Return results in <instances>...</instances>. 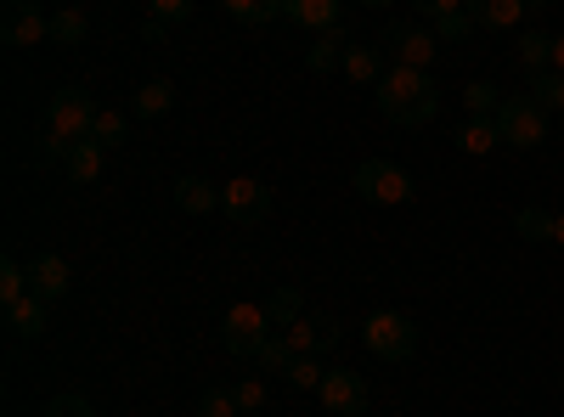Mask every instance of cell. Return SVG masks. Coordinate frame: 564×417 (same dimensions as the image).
<instances>
[{
	"label": "cell",
	"mask_w": 564,
	"mask_h": 417,
	"mask_svg": "<svg viewBox=\"0 0 564 417\" xmlns=\"http://www.w3.org/2000/svg\"><path fill=\"white\" fill-rule=\"evenodd\" d=\"M90 124H97V102L85 97V90H57L52 108H45V135H40V158L52 164H68V153L90 135Z\"/></svg>",
	"instance_id": "2"
},
{
	"label": "cell",
	"mask_w": 564,
	"mask_h": 417,
	"mask_svg": "<svg viewBox=\"0 0 564 417\" xmlns=\"http://www.w3.org/2000/svg\"><path fill=\"white\" fill-rule=\"evenodd\" d=\"M294 361H300V355L289 350V339H282V333H271V339L260 344V373H289Z\"/></svg>",
	"instance_id": "29"
},
{
	"label": "cell",
	"mask_w": 564,
	"mask_h": 417,
	"mask_svg": "<svg viewBox=\"0 0 564 417\" xmlns=\"http://www.w3.org/2000/svg\"><path fill=\"white\" fill-rule=\"evenodd\" d=\"M63 169H68V180H79V187H90V180H97V175L108 169V147L97 142V135H85V142H79V147L68 153V164H63Z\"/></svg>",
	"instance_id": "17"
},
{
	"label": "cell",
	"mask_w": 564,
	"mask_h": 417,
	"mask_svg": "<svg viewBox=\"0 0 564 417\" xmlns=\"http://www.w3.org/2000/svg\"><path fill=\"white\" fill-rule=\"evenodd\" d=\"M276 328H271V310H265V299L254 305V299H238L226 316H220V344L231 350V355H260V344L271 339Z\"/></svg>",
	"instance_id": "6"
},
{
	"label": "cell",
	"mask_w": 564,
	"mask_h": 417,
	"mask_svg": "<svg viewBox=\"0 0 564 417\" xmlns=\"http://www.w3.org/2000/svg\"><path fill=\"white\" fill-rule=\"evenodd\" d=\"M175 209H186V215H215V209H220V187H215V180H204V175H181V180H175Z\"/></svg>",
	"instance_id": "16"
},
{
	"label": "cell",
	"mask_w": 564,
	"mask_h": 417,
	"mask_svg": "<svg viewBox=\"0 0 564 417\" xmlns=\"http://www.w3.org/2000/svg\"><path fill=\"white\" fill-rule=\"evenodd\" d=\"M231 395H238V406H243V411H260V406H265V384H260V378L238 384V389H231Z\"/></svg>",
	"instance_id": "38"
},
{
	"label": "cell",
	"mask_w": 564,
	"mask_h": 417,
	"mask_svg": "<svg viewBox=\"0 0 564 417\" xmlns=\"http://www.w3.org/2000/svg\"><path fill=\"white\" fill-rule=\"evenodd\" d=\"M7 328H12V339H23V344H34L45 328H52V299H40V294H29V299H18L12 310H7Z\"/></svg>",
	"instance_id": "14"
},
{
	"label": "cell",
	"mask_w": 564,
	"mask_h": 417,
	"mask_svg": "<svg viewBox=\"0 0 564 417\" xmlns=\"http://www.w3.org/2000/svg\"><path fill=\"white\" fill-rule=\"evenodd\" d=\"M513 57H520L525 74H547V68H553V34L520 29V40H513Z\"/></svg>",
	"instance_id": "19"
},
{
	"label": "cell",
	"mask_w": 564,
	"mask_h": 417,
	"mask_svg": "<svg viewBox=\"0 0 564 417\" xmlns=\"http://www.w3.org/2000/svg\"><path fill=\"white\" fill-rule=\"evenodd\" d=\"M316 400H322L327 417H361V411H367V378L350 373V366H334V373L322 378Z\"/></svg>",
	"instance_id": "9"
},
{
	"label": "cell",
	"mask_w": 564,
	"mask_h": 417,
	"mask_svg": "<svg viewBox=\"0 0 564 417\" xmlns=\"http://www.w3.org/2000/svg\"><path fill=\"white\" fill-rule=\"evenodd\" d=\"M475 29H480V18H475V0H468V12H452V18H441V23H435V34H441L446 45L468 40V34H475Z\"/></svg>",
	"instance_id": "33"
},
{
	"label": "cell",
	"mask_w": 564,
	"mask_h": 417,
	"mask_svg": "<svg viewBox=\"0 0 564 417\" xmlns=\"http://www.w3.org/2000/svg\"><path fill=\"white\" fill-rule=\"evenodd\" d=\"M29 283H34V294L40 299H68V288H74V265L63 260V254H34V265H29Z\"/></svg>",
	"instance_id": "13"
},
{
	"label": "cell",
	"mask_w": 564,
	"mask_h": 417,
	"mask_svg": "<svg viewBox=\"0 0 564 417\" xmlns=\"http://www.w3.org/2000/svg\"><path fill=\"white\" fill-rule=\"evenodd\" d=\"M558 389H564V373H558Z\"/></svg>",
	"instance_id": "43"
},
{
	"label": "cell",
	"mask_w": 564,
	"mask_h": 417,
	"mask_svg": "<svg viewBox=\"0 0 564 417\" xmlns=\"http://www.w3.org/2000/svg\"><path fill=\"white\" fill-rule=\"evenodd\" d=\"M497 108H502V97H497L491 79H468L463 85V113L468 119H497Z\"/></svg>",
	"instance_id": "25"
},
{
	"label": "cell",
	"mask_w": 564,
	"mask_h": 417,
	"mask_svg": "<svg viewBox=\"0 0 564 417\" xmlns=\"http://www.w3.org/2000/svg\"><path fill=\"white\" fill-rule=\"evenodd\" d=\"M412 7L430 18V23H441V18H452V12H468V0H412Z\"/></svg>",
	"instance_id": "37"
},
{
	"label": "cell",
	"mask_w": 564,
	"mask_h": 417,
	"mask_svg": "<svg viewBox=\"0 0 564 417\" xmlns=\"http://www.w3.org/2000/svg\"><path fill=\"white\" fill-rule=\"evenodd\" d=\"M547 119H553V113L531 97V90H520V97H502V108H497L502 147H520V153L542 147V142H547Z\"/></svg>",
	"instance_id": "3"
},
{
	"label": "cell",
	"mask_w": 564,
	"mask_h": 417,
	"mask_svg": "<svg viewBox=\"0 0 564 417\" xmlns=\"http://www.w3.org/2000/svg\"><path fill=\"white\" fill-rule=\"evenodd\" d=\"M339 63H345V29H339V34H316L311 52H305V68H311V74H334Z\"/></svg>",
	"instance_id": "23"
},
{
	"label": "cell",
	"mask_w": 564,
	"mask_h": 417,
	"mask_svg": "<svg viewBox=\"0 0 564 417\" xmlns=\"http://www.w3.org/2000/svg\"><path fill=\"white\" fill-rule=\"evenodd\" d=\"M45 417H97V406H90L85 395H57L52 406H45Z\"/></svg>",
	"instance_id": "36"
},
{
	"label": "cell",
	"mask_w": 564,
	"mask_h": 417,
	"mask_svg": "<svg viewBox=\"0 0 564 417\" xmlns=\"http://www.w3.org/2000/svg\"><path fill=\"white\" fill-rule=\"evenodd\" d=\"M361 7H372V12H379V7H395V0H361Z\"/></svg>",
	"instance_id": "41"
},
{
	"label": "cell",
	"mask_w": 564,
	"mask_h": 417,
	"mask_svg": "<svg viewBox=\"0 0 564 417\" xmlns=\"http://www.w3.org/2000/svg\"><path fill=\"white\" fill-rule=\"evenodd\" d=\"M350 193L367 198V204H384V209H406L412 204V180L390 158H361L356 175H350Z\"/></svg>",
	"instance_id": "5"
},
{
	"label": "cell",
	"mask_w": 564,
	"mask_h": 417,
	"mask_svg": "<svg viewBox=\"0 0 564 417\" xmlns=\"http://www.w3.org/2000/svg\"><path fill=\"white\" fill-rule=\"evenodd\" d=\"M525 90H531V97L547 108V113H564V74H525Z\"/></svg>",
	"instance_id": "28"
},
{
	"label": "cell",
	"mask_w": 564,
	"mask_h": 417,
	"mask_svg": "<svg viewBox=\"0 0 564 417\" xmlns=\"http://www.w3.org/2000/svg\"><path fill=\"white\" fill-rule=\"evenodd\" d=\"M220 215L231 220V226H260L265 215H271V187L260 175H231V180H220Z\"/></svg>",
	"instance_id": "7"
},
{
	"label": "cell",
	"mask_w": 564,
	"mask_h": 417,
	"mask_svg": "<svg viewBox=\"0 0 564 417\" xmlns=\"http://www.w3.org/2000/svg\"><path fill=\"white\" fill-rule=\"evenodd\" d=\"M282 378H289L294 389H322V378H327V366L316 361V355H300L294 366H289V373H282Z\"/></svg>",
	"instance_id": "35"
},
{
	"label": "cell",
	"mask_w": 564,
	"mask_h": 417,
	"mask_svg": "<svg viewBox=\"0 0 564 417\" xmlns=\"http://www.w3.org/2000/svg\"><path fill=\"white\" fill-rule=\"evenodd\" d=\"M170 108H175V79L170 74H159L135 90V119H164Z\"/></svg>",
	"instance_id": "20"
},
{
	"label": "cell",
	"mask_w": 564,
	"mask_h": 417,
	"mask_svg": "<svg viewBox=\"0 0 564 417\" xmlns=\"http://www.w3.org/2000/svg\"><path fill=\"white\" fill-rule=\"evenodd\" d=\"M339 74H350V85H379L390 74V57H384V45H345V63Z\"/></svg>",
	"instance_id": "15"
},
{
	"label": "cell",
	"mask_w": 564,
	"mask_h": 417,
	"mask_svg": "<svg viewBox=\"0 0 564 417\" xmlns=\"http://www.w3.org/2000/svg\"><path fill=\"white\" fill-rule=\"evenodd\" d=\"M457 147H463L468 158H491V153L502 147V130H497V119H463V130H457Z\"/></svg>",
	"instance_id": "18"
},
{
	"label": "cell",
	"mask_w": 564,
	"mask_h": 417,
	"mask_svg": "<svg viewBox=\"0 0 564 417\" xmlns=\"http://www.w3.org/2000/svg\"><path fill=\"white\" fill-rule=\"evenodd\" d=\"M124 130H130V124H124V113H113V108H97V124H90V135H97V142H102L108 153L124 142Z\"/></svg>",
	"instance_id": "34"
},
{
	"label": "cell",
	"mask_w": 564,
	"mask_h": 417,
	"mask_svg": "<svg viewBox=\"0 0 564 417\" xmlns=\"http://www.w3.org/2000/svg\"><path fill=\"white\" fill-rule=\"evenodd\" d=\"M525 0H475V18H480V29H520L525 23Z\"/></svg>",
	"instance_id": "21"
},
{
	"label": "cell",
	"mask_w": 564,
	"mask_h": 417,
	"mask_svg": "<svg viewBox=\"0 0 564 417\" xmlns=\"http://www.w3.org/2000/svg\"><path fill=\"white\" fill-rule=\"evenodd\" d=\"M553 74H564V29L553 34Z\"/></svg>",
	"instance_id": "39"
},
{
	"label": "cell",
	"mask_w": 564,
	"mask_h": 417,
	"mask_svg": "<svg viewBox=\"0 0 564 417\" xmlns=\"http://www.w3.org/2000/svg\"><path fill=\"white\" fill-rule=\"evenodd\" d=\"M85 34H90V18H85V12H74V7H68V12H57V18H52V40H57V45H79Z\"/></svg>",
	"instance_id": "31"
},
{
	"label": "cell",
	"mask_w": 564,
	"mask_h": 417,
	"mask_svg": "<svg viewBox=\"0 0 564 417\" xmlns=\"http://www.w3.org/2000/svg\"><path fill=\"white\" fill-rule=\"evenodd\" d=\"M361 344L379 361H412L417 355V321L406 310H372L361 321Z\"/></svg>",
	"instance_id": "4"
},
{
	"label": "cell",
	"mask_w": 564,
	"mask_h": 417,
	"mask_svg": "<svg viewBox=\"0 0 564 417\" xmlns=\"http://www.w3.org/2000/svg\"><path fill=\"white\" fill-rule=\"evenodd\" d=\"M384 57L395 68H423V74H430L435 57H441V34L417 29V23H395V29H384Z\"/></svg>",
	"instance_id": "8"
},
{
	"label": "cell",
	"mask_w": 564,
	"mask_h": 417,
	"mask_svg": "<svg viewBox=\"0 0 564 417\" xmlns=\"http://www.w3.org/2000/svg\"><path fill=\"white\" fill-rule=\"evenodd\" d=\"M379 113L401 130H423L435 113H441V85L423 74V68H395L379 79Z\"/></svg>",
	"instance_id": "1"
},
{
	"label": "cell",
	"mask_w": 564,
	"mask_h": 417,
	"mask_svg": "<svg viewBox=\"0 0 564 417\" xmlns=\"http://www.w3.org/2000/svg\"><path fill=\"white\" fill-rule=\"evenodd\" d=\"M186 18H193V0H148V23L159 29H181Z\"/></svg>",
	"instance_id": "30"
},
{
	"label": "cell",
	"mask_w": 564,
	"mask_h": 417,
	"mask_svg": "<svg viewBox=\"0 0 564 417\" xmlns=\"http://www.w3.org/2000/svg\"><path fill=\"white\" fill-rule=\"evenodd\" d=\"M34 294V283H29V265L18 260V254H7V260H0V305H18V299H29Z\"/></svg>",
	"instance_id": "24"
},
{
	"label": "cell",
	"mask_w": 564,
	"mask_h": 417,
	"mask_svg": "<svg viewBox=\"0 0 564 417\" xmlns=\"http://www.w3.org/2000/svg\"><path fill=\"white\" fill-rule=\"evenodd\" d=\"M553 215H558V209H536V204H531V209L513 215V231H520L525 243H553Z\"/></svg>",
	"instance_id": "27"
},
{
	"label": "cell",
	"mask_w": 564,
	"mask_h": 417,
	"mask_svg": "<svg viewBox=\"0 0 564 417\" xmlns=\"http://www.w3.org/2000/svg\"><path fill=\"white\" fill-rule=\"evenodd\" d=\"M525 7H547V0H525Z\"/></svg>",
	"instance_id": "42"
},
{
	"label": "cell",
	"mask_w": 564,
	"mask_h": 417,
	"mask_svg": "<svg viewBox=\"0 0 564 417\" xmlns=\"http://www.w3.org/2000/svg\"><path fill=\"white\" fill-rule=\"evenodd\" d=\"M220 7H226V18L238 29H265L282 12V0H220Z\"/></svg>",
	"instance_id": "22"
},
{
	"label": "cell",
	"mask_w": 564,
	"mask_h": 417,
	"mask_svg": "<svg viewBox=\"0 0 564 417\" xmlns=\"http://www.w3.org/2000/svg\"><path fill=\"white\" fill-rule=\"evenodd\" d=\"M265 310H271V328L282 333L289 321H300V316H305V294H300V288H271Z\"/></svg>",
	"instance_id": "26"
},
{
	"label": "cell",
	"mask_w": 564,
	"mask_h": 417,
	"mask_svg": "<svg viewBox=\"0 0 564 417\" xmlns=\"http://www.w3.org/2000/svg\"><path fill=\"white\" fill-rule=\"evenodd\" d=\"M553 243H558V249H564V209H558V215H553Z\"/></svg>",
	"instance_id": "40"
},
{
	"label": "cell",
	"mask_w": 564,
	"mask_h": 417,
	"mask_svg": "<svg viewBox=\"0 0 564 417\" xmlns=\"http://www.w3.org/2000/svg\"><path fill=\"white\" fill-rule=\"evenodd\" d=\"M0 40H7L12 52H29V45L52 40V23L40 18L34 0H7V12H0Z\"/></svg>",
	"instance_id": "10"
},
{
	"label": "cell",
	"mask_w": 564,
	"mask_h": 417,
	"mask_svg": "<svg viewBox=\"0 0 564 417\" xmlns=\"http://www.w3.org/2000/svg\"><path fill=\"white\" fill-rule=\"evenodd\" d=\"M282 339H289L294 355H316V350H334L339 344V321L334 316H300L282 328Z\"/></svg>",
	"instance_id": "12"
},
{
	"label": "cell",
	"mask_w": 564,
	"mask_h": 417,
	"mask_svg": "<svg viewBox=\"0 0 564 417\" xmlns=\"http://www.w3.org/2000/svg\"><path fill=\"white\" fill-rule=\"evenodd\" d=\"M243 406H238V395L231 389H204L198 395V406H193V417H238Z\"/></svg>",
	"instance_id": "32"
},
{
	"label": "cell",
	"mask_w": 564,
	"mask_h": 417,
	"mask_svg": "<svg viewBox=\"0 0 564 417\" xmlns=\"http://www.w3.org/2000/svg\"><path fill=\"white\" fill-rule=\"evenodd\" d=\"M282 18L311 34H339L345 29V0H282Z\"/></svg>",
	"instance_id": "11"
}]
</instances>
